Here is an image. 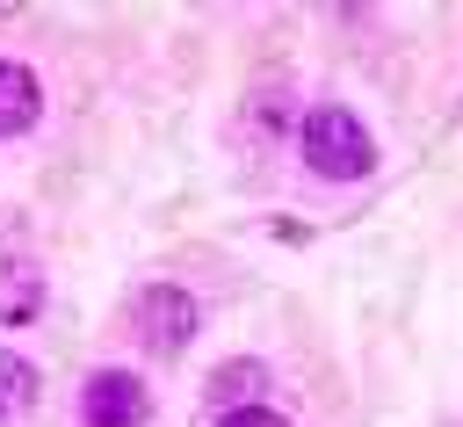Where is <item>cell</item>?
I'll return each instance as SVG.
<instances>
[{"label": "cell", "instance_id": "1", "mask_svg": "<svg viewBox=\"0 0 463 427\" xmlns=\"http://www.w3.org/2000/svg\"><path fill=\"white\" fill-rule=\"evenodd\" d=\"M297 145H304V166H311V174H326V181H362V174L376 166V138H369V130H362V116H354V109H340V101L304 109Z\"/></svg>", "mask_w": 463, "mask_h": 427}, {"label": "cell", "instance_id": "2", "mask_svg": "<svg viewBox=\"0 0 463 427\" xmlns=\"http://www.w3.org/2000/svg\"><path fill=\"white\" fill-rule=\"evenodd\" d=\"M137 333H145V347L152 355H181L188 340H195V297L188 289H174V282H152L145 297H137Z\"/></svg>", "mask_w": 463, "mask_h": 427}, {"label": "cell", "instance_id": "3", "mask_svg": "<svg viewBox=\"0 0 463 427\" xmlns=\"http://www.w3.org/2000/svg\"><path fill=\"white\" fill-rule=\"evenodd\" d=\"M145 413H152V398H145V384L130 369H94L87 391H80L87 427H145Z\"/></svg>", "mask_w": 463, "mask_h": 427}, {"label": "cell", "instance_id": "4", "mask_svg": "<svg viewBox=\"0 0 463 427\" xmlns=\"http://www.w3.org/2000/svg\"><path fill=\"white\" fill-rule=\"evenodd\" d=\"M36 116H43V87H36V72L14 65V58H0V138L36 130Z\"/></svg>", "mask_w": 463, "mask_h": 427}, {"label": "cell", "instance_id": "5", "mask_svg": "<svg viewBox=\"0 0 463 427\" xmlns=\"http://www.w3.org/2000/svg\"><path fill=\"white\" fill-rule=\"evenodd\" d=\"M43 311V268L36 261H0V326H29Z\"/></svg>", "mask_w": 463, "mask_h": 427}, {"label": "cell", "instance_id": "6", "mask_svg": "<svg viewBox=\"0 0 463 427\" xmlns=\"http://www.w3.org/2000/svg\"><path fill=\"white\" fill-rule=\"evenodd\" d=\"M260 391H268V369H260V362H224V369L210 376V405H224V413L260 405Z\"/></svg>", "mask_w": 463, "mask_h": 427}, {"label": "cell", "instance_id": "7", "mask_svg": "<svg viewBox=\"0 0 463 427\" xmlns=\"http://www.w3.org/2000/svg\"><path fill=\"white\" fill-rule=\"evenodd\" d=\"M36 405V369L14 355V347H0V420H14V413H29Z\"/></svg>", "mask_w": 463, "mask_h": 427}, {"label": "cell", "instance_id": "8", "mask_svg": "<svg viewBox=\"0 0 463 427\" xmlns=\"http://www.w3.org/2000/svg\"><path fill=\"white\" fill-rule=\"evenodd\" d=\"M217 427H289V420L268 413V405H246V413H217Z\"/></svg>", "mask_w": 463, "mask_h": 427}]
</instances>
